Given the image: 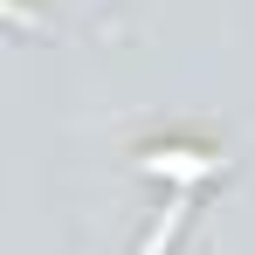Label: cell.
<instances>
[{"mask_svg":"<svg viewBox=\"0 0 255 255\" xmlns=\"http://www.w3.org/2000/svg\"><path fill=\"white\" fill-rule=\"evenodd\" d=\"M152 172H179V179H193V172H207V159H200V152H159Z\"/></svg>","mask_w":255,"mask_h":255,"instance_id":"obj_1","label":"cell"}]
</instances>
